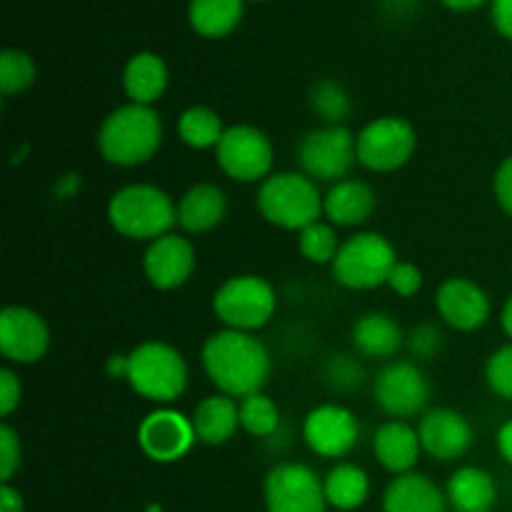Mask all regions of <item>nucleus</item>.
Masks as SVG:
<instances>
[{"mask_svg": "<svg viewBox=\"0 0 512 512\" xmlns=\"http://www.w3.org/2000/svg\"><path fill=\"white\" fill-rule=\"evenodd\" d=\"M205 375L223 395L243 400L263 393L270 378V353L260 338L243 330H218L200 350Z\"/></svg>", "mask_w": 512, "mask_h": 512, "instance_id": "f257e3e1", "label": "nucleus"}, {"mask_svg": "<svg viewBox=\"0 0 512 512\" xmlns=\"http://www.w3.org/2000/svg\"><path fill=\"white\" fill-rule=\"evenodd\" d=\"M163 145V123L150 105L128 103L115 108L98 128V153L115 168L148 163Z\"/></svg>", "mask_w": 512, "mask_h": 512, "instance_id": "f03ea898", "label": "nucleus"}, {"mask_svg": "<svg viewBox=\"0 0 512 512\" xmlns=\"http://www.w3.org/2000/svg\"><path fill=\"white\" fill-rule=\"evenodd\" d=\"M108 220L123 238L153 243L178 223V205L158 185L130 183L110 195Z\"/></svg>", "mask_w": 512, "mask_h": 512, "instance_id": "7ed1b4c3", "label": "nucleus"}, {"mask_svg": "<svg viewBox=\"0 0 512 512\" xmlns=\"http://www.w3.org/2000/svg\"><path fill=\"white\" fill-rule=\"evenodd\" d=\"M125 380L140 398L168 405L185 393L190 370L175 345L163 343V340H145L128 353Z\"/></svg>", "mask_w": 512, "mask_h": 512, "instance_id": "20e7f679", "label": "nucleus"}, {"mask_svg": "<svg viewBox=\"0 0 512 512\" xmlns=\"http://www.w3.org/2000/svg\"><path fill=\"white\" fill-rule=\"evenodd\" d=\"M325 195L305 173H273L258 188V210L270 225L283 230H305L325 215Z\"/></svg>", "mask_w": 512, "mask_h": 512, "instance_id": "39448f33", "label": "nucleus"}, {"mask_svg": "<svg viewBox=\"0 0 512 512\" xmlns=\"http://www.w3.org/2000/svg\"><path fill=\"white\" fill-rule=\"evenodd\" d=\"M278 310L275 288L260 275H233L213 295V313L228 330L255 333Z\"/></svg>", "mask_w": 512, "mask_h": 512, "instance_id": "423d86ee", "label": "nucleus"}, {"mask_svg": "<svg viewBox=\"0 0 512 512\" xmlns=\"http://www.w3.org/2000/svg\"><path fill=\"white\" fill-rule=\"evenodd\" d=\"M398 265L393 243L380 233H355L343 240L333 260V278L348 290H375L388 285Z\"/></svg>", "mask_w": 512, "mask_h": 512, "instance_id": "0eeeda50", "label": "nucleus"}, {"mask_svg": "<svg viewBox=\"0 0 512 512\" xmlns=\"http://www.w3.org/2000/svg\"><path fill=\"white\" fill-rule=\"evenodd\" d=\"M298 163L300 173L315 183H340L358 163V135L345 125H320L300 140Z\"/></svg>", "mask_w": 512, "mask_h": 512, "instance_id": "6e6552de", "label": "nucleus"}, {"mask_svg": "<svg viewBox=\"0 0 512 512\" xmlns=\"http://www.w3.org/2000/svg\"><path fill=\"white\" fill-rule=\"evenodd\" d=\"M418 148L415 128L400 115H383L358 133V163L373 173H395L405 168Z\"/></svg>", "mask_w": 512, "mask_h": 512, "instance_id": "1a4fd4ad", "label": "nucleus"}, {"mask_svg": "<svg viewBox=\"0 0 512 512\" xmlns=\"http://www.w3.org/2000/svg\"><path fill=\"white\" fill-rule=\"evenodd\" d=\"M215 160L230 180L263 183L273 175V143L255 125H230L215 148Z\"/></svg>", "mask_w": 512, "mask_h": 512, "instance_id": "9d476101", "label": "nucleus"}, {"mask_svg": "<svg viewBox=\"0 0 512 512\" xmlns=\"http://www.w3.org/2000/svg\"><path fill=\"white\" fill-rule=\"evenodd\" d=\"M373 398L393 420L423 415L430 403L428 375L413 360H390L375 375Z\"/></svg>", "mask_w": 512, "mask_h": 512, "instance_id": "9b49d317", "label": "nucleus"}, {"mask_svg": "<svg viewBox=\"0 0 512 512\" xmlns=\"http://www.w3.org/2000/svg\"><path fill=\"white\" fill-rule=\"evenodd\" d=\"M265 508L268 512H325L323 480L303 463H280L265 475Z\"/></svg>", "mask_w": 512, "mask_h": 512, "instance_id": "f8f14e48", "label": "nucleus"}, {"mask_svg": "<svg viewBox=\"0 0 512 512\" xmlns=\"http://www.w3.org/2000/svg\"><path fill=\"white\" fill-rule=\"evenodd\" d=\"M360 423L340 403H323L305 415L303 440L315 455L325 460H338L358 445Z\"/></svg>", "mask_w": 512, "mask_h": 512, "instance_id": "ddd939ff", "label": "nucleus"}, {"mask_svg": "<svg viewBox=\"0 0 512 512\" xmlns=\"http://www.w3.org/2000/svg\"><path fill=\"white\" fill-rule=\"evenodd\" d=\"M50 348V328L40 313L25 305L0 310V353L8 363L33 365Z\"/></svg>", "mask_w": 512, "mask_h": 512, "instance_id": "4468645a", "label": "nucleus"}, {"mask_svg": "<svg viewBox=\"0 0 512 512\" xmlns=\"http://www.w3.org/2000/svg\"><path fill=\"white\" fill-rule=\"evenodd\" d=\"M193 420L173 408H160L145 415L138 425V445L153 463H178L195 443Z\"/></svg>", "mask_w": 512, "mask_h": 512, "instance_id": "2eb2a0df", "label": "nucleus"}, {"mask_svg": "<svg viewBox=\"0 0 512 512\" xmlns=\"http://www.w3.org/2000/svg\"><path fill=\"white\" fill-rule=\"evenodd\" d=\"M195 248L188 238L168 233L148 243L143 255V273L148 283L158 290L183 288L195 273Z\"/></svg>", "mask_w": 512, "mask_h": 512, "instance_id": "dca6fc26", "label": "nucleus"}, {"mask_svg": "<svg viewBox=\"0 0 512 512\" xmlns=\"http://www.w3.org/2000/svg\"><path fill=\"white\" fill-rule=\"evenodd\" d=\"M420 445L425 453L443 463L463 458L473 445V428L468 418L453 408H433L420 415Z\"/></svg>", "mask_w": 512, "mask_h": 512, "instance_id": "f3484780", "label": "nucleus"}, {"mask_svg": "<svg viewBox=\"0 0 512 512\" xmlns=\"http://www.w3.org/2000/svg\"><path fill=\"white\" fill-rule=\"evenodd\" d=\"M435 308L443 323L460 333H473L483 328L490 318L488 293L470 278L445 280L435 295Z\"/></svg>", "mask_w": 512, "mask_h": 512, "instance_id": "a211bd4d", "label": "nucleus"}, {"mask_svg": "<svg viewBox=\"0 0 512 512\" xmlns=\"http://www.w3.org/2000/svg\"><path fill=\"white\" fill-rule=\"evenodd\" d=\"M373 453L388 473L405 475L415 468L423 445H420L418 430L410 428L405 420H390L375 430Z\"/></svg>", "mask_w": 512, "mask_h": 512, "instance_id": "6ab92c4d", "label": "nucleus"}, {"mask_svg": "<svg viewBox=\"0 0 512 512\" xmlns=\"http://www.w3.org/2000/svg\"><path fill=\"white\" fill-rule=\"evenodd\" d=\"M375 190L363 180L345 178L335 183L325 193L323 210L325 218L340 228H355V225L368 223L370 215L375 213Z\"/></svg>", "mask_w": 512, "mask_h": 512, "instance_id": "aec40b11", "label": "nucleus"}, {"mask_svg": "<svg viewBox=\"0 0 512 512\" xmlns=\"http://www.w3.org/2000/svg\"><path fill=\"white\" fill-rule=\"evenodd\" d=\"M355 353L370 360H390L405 345V333L388 313H365L353 323Z\"/></svg>", "mask_w": 512, "mask_h": 512, "instance_id": "412c9836", "label": "nucleus"}, {"mask_svg": "<svg viewBox=\"0 0 512 512\" xmlns=\"http://www.w3.org/2000/svg\"><path fill=\"white\" fill-rule=\"evenodd\" d=\"M448 495L430 478L418 473L398 475L383 498L385 512H445Z\"/></svg>", "mask_w": 512, "mask_h": 512, "instance_id": "4be33fe9", "label": "nucleus"}, {"mask_svg": "<svg viewBox=\"0 0 512 512\" xmlns=\"http://www.w3.org/2000/svg\"><path fill=\"white\" fill-rule=\"evenodd\" d=\"M225 213H228V198L223 190L213 183H198L180 198L178 225L185 233H208L223 223Z\"/></svg>", "mask_w": 512, "mask_h": 512, "instance_id": "5701e85b", "label": "nucleus"}, {"mask_svg": "<svg viewBox=\"0 0 512 512\" xmlns=\"http://www.w3.org/2000/svg\"><path fill=\"white\" fill-rule=\"evenodd\" d=\"M168 80V65H165V60L158 53L140 50V53H135L125 63L123 90L130 98V103L150 105L153 108L155 100L163 98Z\"/></svg>", "mask_w": 512, "mask_h": 512, "instance_id": "b1692460", "label": "nucleus"}, {"mask_svg": "<svg viewBox=\"0 0 512 512\" xmlns=\"http://www.w3.org/2000/svg\"><path fill=\"white\" fill-rule=\"evenodd\" d=\"M195 438L203 445H225L240 428V403L228 395H208L193 413Z\"/></svg>", "mask_w": 512, "mask_h": 512, "instance_id": "393cba45", "label": "nucleus"}, {"mask_svg": "<svg viewBox=\"0 0 512 512\" xmlns=\"http://www.w3.org/2000/svg\"><path fill=\"white\" fill-rule=\"evenodd\" d=\"M448 500L455 512H490L498 500V485L488 470L465 465L448 480Z\"/></svg>", "mask_w": 512, "mask_h": 512, "instance_id": "a878e982", "label": "nucleus"}, {"mask_svg": "<svg viewBox=\"0 0 512 512\" xmlns=\"http://www.w3.org/2000/svg\"><path fill=\"white\" fill-rule=\"evenodd\" d=\"M245 0H190V28L203 38H225L238 28Z\"/></svg>", "mask_w": 512, "mask_h": 512, "instance_id": "bb28decb", "label": "nucleus"}, {"mask_svg": "<svg viewBox=\"0 0 512 512\" xmlns=\"http://www.w3.org/2000/svg\"><path fill=\"white\" fill-rule=\"evenodd\" d=\"M323 488L325 500H328L330 508L350 512L358 510L360 505H365V500H368L370 478L360 465L340 463L325 475Z\"/></svg>", "mask_w": 512, "mask_h": 512, "instance_id": "cd10ccee", "label": "nucleus"}, {"mask_svg": "<svg viewBox=\"0 0 512 512\" xmlns=\"http://www.w3.org/2000/svg\"><path fill=\"white\" fill-rule=\"evenodd\" d=\"M223 133V118L213 108H205V105H193L178 120L180 140L193 150L218 148Z\"/></svg>", "mask_w": 512, "mask_h": 512, "instance_id": "c85d7f7f", "label": "nucleus"}, {"mask_svg": "<svg viewBox=\"0 0 512 512\" xmlns=\"http://www.w3.org/2000/svg\"><path fill=\"white\" fill-rule=\"evenodd\" d=\"M240 428L253 438H270L280 428V408L265 393L240 400Z\"/></svg>", "mask_w": 512, "mask_h": 512, "instance_id": "c756f323", "label": "nucleus"}, {"mask_svg": "<svg viewBox=\"0 0 512 512\" xmlns=\"http://www.w3.org/2000/svg\"><path fill=\"white\" fill-rule=\"evenodd\" d=\"M340 245L343 243L338 240V233H335L333 225L323 223V220H318V223L300 230L298 250L300 255L313 265H333Z\"/></svg>", "mask_w": 512, "mask_h": 512, "instance_id": "7c9ffc66", "label": "nucleus"}, {"mask_svg": "<svg viewBox=\"0 0 512 512\" xmlns=\"http://www.w3.org/2000/svg\"><path fill=\"white\" fill-rule=\"evenodd\" d=\"M310 108L325 120V125H340L350 113V95L338 80H318L310 90Z\"/></svg>", "mask_w": 512, "mask_h": 512, "instance_id": "2f4dec72", "label": "nucleus"}, {"mask_svg": "<svg viewBox=\"0 0 512 512\" xmlns=\"http://www.w3.org/2000/svg\"><path fill=\"white\" fill-rule=\"evenodd\" d=\"M35 80V63L23 50L8 48L0 53V93L18 95L28 90Z\"/></svg>", "mask_w": 512, "mask_h": 512, "instance_id": "473e14b6", "label": "nucleus"}, {"mask_svg": "<svg viewBox=\"0 0 512 512\" xmlns=\"http://www.w3.org/2000/svg\"><path fill=\"white\" fill-rule=\"evenodd\" d=\"M485 380L498 398L512 400V343L490 355L485 365Z\"/></svg>", "mask_w": 512, "mask_h": 512, "instance_id": "72a5a7b5", "label": "nucleus"}, {"mask_svg": "<svg viewBox=\"0 0 512 512\" xmlns=\"http://www.w3.org/2000/svg\"><path fill=\"white\" fill-rule=\"evenodd\" d=\"M328 383L340 393H350L363 383V368L355 360V355H335L328 365Z\"/></svg>", "mask_w": 512, "mask_h": 512, "instance_id": "f704fd0d", "label": "nucleus"}, {"mask_svg": "<svg viewBox=\"0 0 512 512\" xmlns=\"http://www.w3.org/2000/svg\"><path fill=\"white\" fill-rule=\"evenodd\" d=\"M20 460H23V448H20V438L8 423L0 425V480L10 483L15 473L20 468Z\"/></svg>", "mask_w": 512, "mask_h": 512, "instance_id": "c9c22d12", "label": "nucleus"}, {"mask_svg": "<svg viewBox=\"0 0 512 512\" xmlns=\"http://www.w3.org/2000/svg\"><path fill=\"white\" fill-rule=\"evenodd\" d=\"M388 288L393 290L400 298H413V295L420 293L423 288V270L415 263H405V260H398V265L393 268L388 278Z\"/></svg>", "mask_w": 512, "mask_h": 512, "instance_id": "e433bc0d", "label": "nucleus"}, {"mask_svg": "<svg viewBox=\"0 0 512 512\" xmlns=\"http://www.w3.org/2000/svg\"><path fill=\"white\" fill-rule=\"evenodd\" d=\"M23 400V383L10 368L0 370V415L10 418Z\"/></svg>", "mask_w": 512, "mask_h": 512, "instance_id": "4c0bfd02", "label": "nucleus"}, {"mask_svg": "<svg viewBox=\"0 0 512 512\" xmlns=\"http://www.w3.org/2000/svg\"><path fill=\"white\" fill-rule=\"evenodd\" d=\"M440 345H443V333L430 323L420 325V328H415V333L410 335V348H413V353L420 355V358H433L440 350Z\"/></svg>", "mask_w": 512, "mask_h": 512, "instance_id": "58836bf2", "label": "nucleus"}, {"mask_svg": "<svg viewBox=\"0 0 512 512\" xmlns=\"http://www.w3.org/2000/svg\"><path fill=\"white\" fill-rule=\"evenodd\" d=\"M493 193L500 208L512 218V155H508V158L498 165V170H495Z\"/></svg>", "mask_w": 512, "mask_h": 512, "instance_id": "ea45409f", "label": "nucleus"}, {"mask_svg": "<svg viewBox=\"0 0 512 512\" xmlns=\"http://www.w3.org/2000/svg\"><path fill=\"white\" fill-rule=\"evenodd\" d=\"M493 25L503 38L512 40V0H493Z\"/></svg>", "mask_w": 512, "mask_h": 512, "instance_id": "a19ab883", "label": "nucleus"}, {"mask_svg": "<svg viewBox=\"0 0 512 512\" xmlns=\"http://www.w3.org/2000/svg\"><path fill=\"white\" fill-rule=\"evenodd\" d=\"M0 512H25L23 495L10 483H3V488H0Z\"/></svg>", "mask_w": 512, "mask_h": 512, "instance_id": "79ce46f5", "label": "nucleus"}, {"mask_svg": "<svg viewBox=\"0 0 512 512\" xmlns=\"http://www.w3.org/2000/svg\"><path fill=\"white\" fill-rule=\"evenodd\" d=\"M498 453L500 458L505 460V463L512 465V420H508V423L500 428L498 433Z\"/></svg>", "mask_w": 512, "mask_h": 512, "instance_id": "37998d69", "label": "nucleus"}, {"mask_svg": "<svg viewBox=\"0 0 512 512\" xmlns=\"http://www.w3.org/2000/svg\"><path fill=\"white\" fill-rule=\"evenodd\" d=\"M450 10H458V13H468V10L480 8L485 0H443Z\"/></svg>", "mask_w": 512, "mask_h": 512, "instance_id": "c03bdc74", "label": "nucleus"}, {"mask_svg": "<svg viewBox=\"0 0 512 512\" xmlns=\"http://www.w3.org/2000/svg\"><path fill=\"white\" fill-rule=\"evenodd\" d=\"M500 323H503L505 335H508V338L512 340V295L508 298V303H505L503 315H500Z\"/></svg>", "mask_w": 512, "mask_h": 512, "instance_id": "a18cd8bd", "label": "nucleus"}, {"mask_svg": "<svg viewBox=\"0 0 512 512\" xmlns=\"http://www.w3.org/2000/svg\"><path fill=\"white\" fill-rule=\"evenodd\" d=\"M250 3H263V0H250Z\"/></svg>", "mask_w": 512, "mask_h": 512, "instance_id": "49530a36", "label": "nucleus"}]
</instances>
